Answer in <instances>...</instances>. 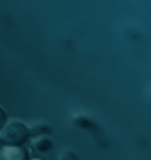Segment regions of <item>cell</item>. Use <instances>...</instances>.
<instances>
[{
    "mask_svg": "<svg viewBox=\"0 0 151 160\" xmlns=\"http://www.w3.org/2000/svg\"><path fill=\"white\" fill-rule=\"evenodd\" d=\"M31 146L33 150L39 153H49L53 148V142L50 138H47L45 135H40V137L33 138Z\"/></svg>",
    "mask_w": 151,
    "mask_h": 160,
    "instance_id": "cell-3",
    "label": "cell"
},
{
    "mask_svg": "<svg viewBox=\"0 0 151 160\" xmlns=\"http://www.w3.org/2000/svg\"><path fill=\"white\" fill-rule=\"evenodd\" d=\"M29 132H30V138H34V137L50 134L51 128L46 125H37L33 127H29Z\"/></svg>",
    "mask_w": 151,
    "mask_h": 160,
    "instance_id": "cell-4",
    "label": "cell"
},
{
    "mask_svg": "<svg viewBox=\"0 0 151 160\" xmlns=\"http://www.w3.org/2000/svg\"><path fill=\"white\" fill-rule=\"evenodd\" d=\"M3 146H4V145H3V142H1V140H0V150L3 148Z\"/></svg>",
    "mask_w": 151,
    "mask_h": 160,
    "instance_id": "cell-8",
    "label": "cell"
},
{
    "mask_svg": "<svg viewBox=\"0 0 151 160\" xmlns=\"http://www.w3.org/2000/svg\"><path fill=\"white\" fill-rule=\"evenodd\" d=\"M5 160H30V153L24 146H3Z\"/></svg>",
    "mask_w": 151,
    "mask_h": 160,
    "instance_id": "cell-2",
    "label": "cell"
},
{
    "mask_svg": "<svg viewBox=\"0 0 151 160\" xmlns=\"http://www.w3.org/2000/svg\"><path fill=\"white\" fill-rule=\"evenodd\" d=\"M6 122H7V113H6L5 110L0 106V131L3 130V127L5 126Z\"/></svg>",
    "mask_w": 151,
    "mask_h": 160,
    "instance_id": "cell-6",
    "label": "cell"
},
{
    "mask_svg": "<svg viewBox=\"0 0 151 160\" xmlns=\"http://www.w3.org/2000/svg\"><path fill=\"white\" fill-rule=\"evenodd\" d=\"M59 160H79V159H78L77 154L73 153L72 151L64 150L61 151L60 154H59Z\"/></svg>",
    "mask_w": 151,
    "mask_h": 160,
    "instance_id": "cell-5",
    "label": "cell"
},
{
    "mask_svg": "<svg viewBox=\"0 0 151 160\" xmlns=\"http://www.w3.org/2000/svg\"><path fill=\"white\" fill-rule=\"evenodd\" d=\"M29 138V127L21 121L6 122L0 131V140L4 146H23Z\"/></svg>",
    "mask_w": 151,
    "mask_h": 160,
    "instance_id": "cell-1",
    "label": "cell"
},
{
    "mask_svg": "<svg viewBox=\"0 0 151 160\" xmlns=\"http://www.w3.org/2000/svg\"><path fill=\"white\" fill-rule=\"evenodd\" d=\"M30 160H45L44 158H32V159H30Z\"/></svg>",
    "mask_w": 151,
    "mask_h": 160,
    "instance_id": "cell-7",
    "label": "cell"
}]
</instances>
